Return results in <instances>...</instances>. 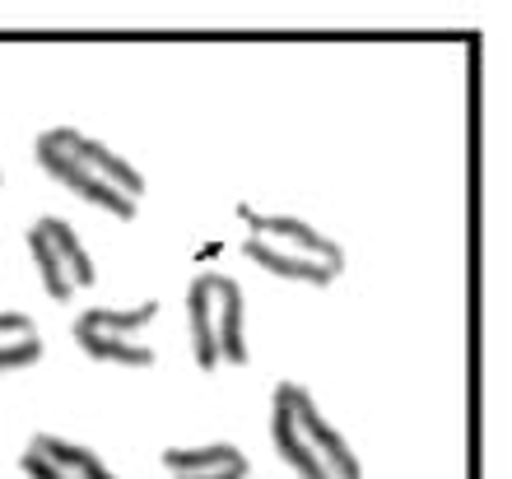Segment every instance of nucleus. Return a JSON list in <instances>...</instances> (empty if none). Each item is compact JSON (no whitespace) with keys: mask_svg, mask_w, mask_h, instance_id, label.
Masks as SVG:
<instances>
[{"mask_svg":"<svg viewBox=\"0 0 512 479\" xmlns=\"http://www.w3.org/2000/svg\"><path fill=\"white\" fill-rule=\"evenodd\" d=\"M33 159L56 187H66L70 196H80L84 205L103 210L108 219L131 224L140 214L149 182L126 154L98 140V135L80 131V126H47L33 140Z\"/></svg>","mask_w":512,"mask_h":479,"instance_id":"1","label":"nucleus"},{"mask_svg":"<svg viewBox=\"0 0 512 479\" xmlns=\"http://www.w3.org/2000/svg\"><path fill=\"white\" fill-rule=\"evenodd\" d=\"M270 442L294 479H364L359 452L303 382H275L270 391Z\"/></svg>","mask_w":512,"mask_h":479,"instance_id":"2","label":"nucleus"},{"mask_svg":"<svg viewBox=\"0 0 512 479\" xmlns=\"http://www.w3.org/2000/svg\"><path fill=\"white\" fill-rule=\"evenodd\" d=\"M243 219V256L252 266H261L275 280L308 284V289H331L345 275L350 256L331 233H322L317 224L298 219V214H261L252 205H238Z\"/></svg>","mask_w":512,"mask_h":479,"instance_id":"3","label":"nucleus"},{"mask_svg":"<svg viewBox=\"0 0 512 479\" xmlns=\"http://www.w3.org/2000/svg\"><path fill=\"white\" fill-rule=\"evenodd\" d=\"M191 359L205 373L247 363V293L229 270H196L187 284Z\"/></svg>","mask_w":512,"mask_h":479,"instance_id":"4","label":"nucleus"},{"mask_svg":"<svg viewBox=\"0 0 512 479\" xmlns=\"http://www.w3.org/2000/svg\"><path fill=\"white\" fill-rule=\"evenodd\" d=\"M28 256H33V270L42 280V293L52 303H75L84 289H94L98 266L84 238L75 233V224L56 219V214H42L28 224Z\"/></svg>","mask_w":512,"mask_h":479,"instance_id":"5","label":"nucleus"},{"mask_svg":"<svg viewBox=\"0 0 512 479\" xmlns=\"http://www.w3.org/2000/svg\"><path fill=\"white\" fill-rule=\"evenodd\" d=\"M19 475L24 479H122L117 470L75 438L61 433H33L19 452Z\"/></svg>","mask_w":512,"mask_h":479,"instance_id":"6","label":"nucleus"},{"mask_svg":"<svg viewBox=\"0 0 512 479\" xmlns=\"http://www.w3.org/2000/svg\"><path fill=\"white\" fill-rule=\"evenodd\" d=\"M163 479H252V456L238 442H201V447H163Z\"/></svg>","mask_w":512,"mask_h":479,"instance_id":"7","label":"nucleus"},{"mask_svg":"<svg viewBox=\"0 0 512 479\" xmlns=\"http://www.w3.org/2000/svg\"><path fill=\"white\" fill-rule=\"evenodd\" d=\"M159 317V298H145L135 307H84L70 321V335H108V340H145V331Z\"/></svg>","mask_w":512,"mask_h":479,"instance_id":"8","label":"nucleus"},{"mask_svg":"<svg viewBox=\"0 0 512 479\" xmlns=\"http://www.w3.org/2000/svg\"><path fill=\"white\" fill-rule=\"evenodd\" d=\"M42 326L28 312H0V377L5 373H24L42 359Z\"/></svg>","mask_w":512,"mask_h":479,"instance_id":"9","label":"nucleus"},{"mask_svg":"<svg viewBox=\"0 0 512 479\" xmlns=\"http://www.w3.org/2000/svg\"><path fill=\"white\" fill-rule=\"evenodd\" d=\"M80 354H89L94 363L108 368H154V345L149 340H108V335H75Z\"/></svg>","mask_w":512,"mask_h":479,"instance_id":"10","label":"nucleus"},{"mask_svg":"<svg viewBox=\"0 0 512 479\" xmlns=\"http://www.w3.org/2000/svg\"><path fill=\"white\" fill-rule=\"evenodd\" d=\"M0 191H5V168H0Z\"/></svg>","mask_w":512,"mask_h":479,"instance_id":"11","label":"nucleus"}]
</instances>
